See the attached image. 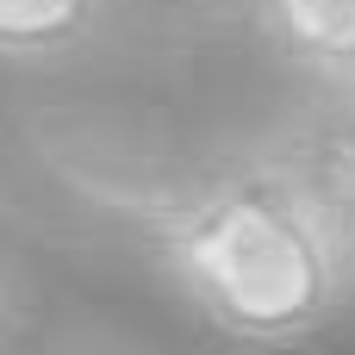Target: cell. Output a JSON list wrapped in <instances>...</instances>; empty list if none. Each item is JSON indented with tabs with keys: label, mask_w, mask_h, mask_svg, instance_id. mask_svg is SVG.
<instances>
[{
	"label": "cell",
	"mask_w": 355,
	"mask_h": 355,
	"mask_svg": "<svg viewBox=\"0 0 355 355\" xmlns=\"http://www.w3.org/2000/svg\"><path fill=\"white\" fill-rule=\"evenodd\" d=\"M268 44L324 94H355V0H256Z\"/></svg>",
	"instance_id": "cell-3"
},
{
	"label": "cell",
	"mask_w": 355,
	"mask_h": 355,
	"mask_svg": "<svg viewBox=\"0 0 355 355\" xmlns=\"http://www.w3.org/2000/svg\"><path fill=\"white\" fill-rule=\"evenodd\" d=\"M119 0H0V69L75 62L112 19Z\"/></svg>",
	"instance_id": "cell-4"
},
{
	"label": "cell",
	"mask_w": 355,
	"mask_h": 355,
	"mask_svg": "<svg viewBox=\"0 0 355 355\" xmlns=\"http://www.w3.org/2000/svg\"><path fill=\"white\" fill-rule=\"evenodd\" d=\"M262 162H275L306 206L355 250V94H324L318 106L281 119L262 144Z\"/></svg>",
	"instance_id": "cell-2"
},
{
	"label": "cell",
	"mask_w": 355,
	"mask_h": 355,
	"mask_svg": "<svg viewBox=\"0 0 355 355\" xmlns=\"http://www.w3.org/2000/svg\"><path fill=\"white\" fill-rule=\"evenodd\" d=\"M19 324H25V293H19V281H12V268L0 262V349L19 337Z\"/></svg>",
	"instance_id": "cell-5"
},
{
	"label": "cell",
	"mask_w": 355,
	"mask_h": 355,
	"mask_svg": "<svg viewBox=\"0 0 355 355\" xmlns=\"http://www.w3.org/2000/svg\"><path fill=\"white\" fill-rule=\"evenodd\" d=\"M156 250L187 306L237 343H300L355 287V250L256 150L156 218Z\"/></svg>",
	"instance_id": "cell-1"
}]
</instances>
